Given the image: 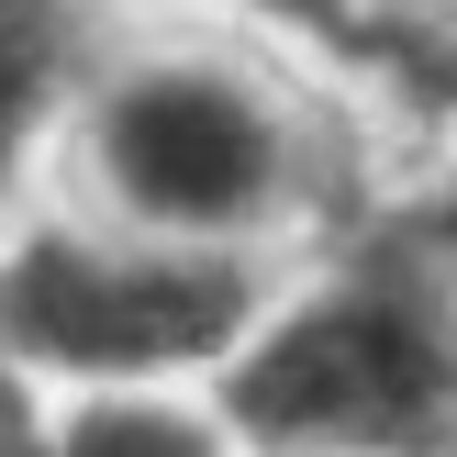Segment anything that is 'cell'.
<instances>
[{
  "label": "cell",
  "mask_w": 457,
  "mask_h": 457,
  "mask_svg": "<svg viewBox=\"0 0 457 457\" xmlns=\"http://www.w3.org/2000/svg\"><path fill=\"white\" fill-rule=\"evenodd\" d=\"M413 134L391 89L324 45L134 0L45 190L168 245L290 268L402 201Z\"/></svg>",
  "instance_id": "6da1fadb"
},
{
  "label": "cell",
  "mask_w": 457,
  "mask_h": 457,
  "mask_svg": "<svg viewBox=\"0 0 457 457\" xmlns=\"http://www.w3.org/2000/svg\"><path fill=\"white\" fill-rule=\"evenodd\" d=\"M212 391L257 457H457V268L391 201L279 268Z\"/></svg>",
  "instance_id": "7a4b0ae2"
},
{
  "label": "cell",
  "mask_w": 457,
  "mask_h": 457,
  "mask_svg": "<svg viewBox=\"0 0 457 457\" xmlns=\"http://www.w3.org/2000/svg\"><path fill=\"white\" fill-rule=\"evenodd\" d=\"M279 268L168 245L67 190L0 212V357L45 391H123V379H223Z\"/></svg>",
  "instance_id": "3957f363"
},
{
  "label": "cell",
  "mask_w": 457,
  "mask_h": 457,
  "mask_svg": "<svg viewBox=\"0 0 457 457\" xmlns=\"http://www.w3.org/2000/svg\"><path fill=\"white\" fill-rule=\"evenodd\" d=\"M134 0H0V212L56 179V145Z\"/></svg>",
  "instance_id": "277c9868"
},
{
  "label": "cell",
  "mask_w": 457,
  "mask_h": 457,
  "mask_svg": "<svg viewBox=\"0 0 457 457\" xmlns=\"http://www.w3.org/2000/svg\"><path fill=\"white\" fill-rule=\"evenodd\" d=\"M45 457H257L212 379H123V391H56Z\"/></svg>",
  "instance_id": "5b68a950"
},
{
  "label": "cell",
  "mask_w": 457,
  "mask_h": 457,
  "mask_svg": "<svg viewBox=\"0 0 457 457\" xmlns=\"http://www.w3.org/2000/svg\"><path fill=\"white\" fill-rule=\"evenodd\" d=\"M145 12H223V22H257V34L324 45V56L369 67V79L391 89V45H379V0H145Z\"/></svg>",
  "instance_id": "8992f818"
},
{
  "label": "cell",
  "mask_w": 457,
  "mask_h": 457,
  "mask_svg": "<svg viewBox=\"0 0 457 457\" xmlns=\"http://www.w3.org/2000/svg\"><path fill=\"white\" fill-rule=\"evenodd\" d=\"M402 212H413V235L457 268V101H446V112H424L413 168H402Z\"/></svg>",
  "instance_id": "52a82bcc"
},
{
  "label": "cell",
  "mask_w": 457,
  "mask_h": 457,
  "mask_svg": "<svg viewBox=\"0 0 457 457\" xmlns=\"http://www.w3.org/2000/svg\"><path fill=\"white\" fill-rule=\"evenodd\" d=\"M379 45H391V79L457 67V0H379Z\"/></svg>",
  "instance_id": "ba28073f"
}]
</instances>
